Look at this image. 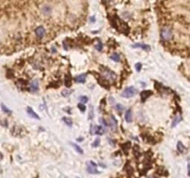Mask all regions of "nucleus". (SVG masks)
<instances>
[{"mask_svg": "<svg viewBox=\"0 0 190 178\" xmlns=\"http://www.w3.org/2000/svg\"><path fill=\"white\" fill-rule=\"evenodd\" d=\"M80 100H81L83 103H87V101H88V97H85V96H82V97H80Z\"/></svg>", "mask_w": 190, "mask_h": 178, "instance_id": "obj_25", "label": "nucleus"}, {"mask_svg": "<svg viewBox=\"0 0 190 178\" xmlns=\"http://www.w3.org/2000/svg\"><path fill=\"white\" fill-rule=\"evenodd\" d=\"M136 70H137V72H140V70H141V69H142V64H141V63H136Z\"/></svg>", "mask_w": 190, "mask_h": 178, "instance_id": "obj_26", "label": "nucleus"}, {"mask_svg": "<svg viewBox=\"0 0 190 178\" xmlns=\"http://www.w3.org/2000/svg\"><path fill=\"white\" fill-rule=\"evenodd\" d=\"M133 47H141L146 51H150V46L147 45H144V44H136L133 46Z\"/></svg>", "mask_w": 190, "mask_h": 178, "instance_id": "obj_13", "label": "nucleus"}, {"mask_svg": "<svg viewBox=\"0 0 190 178\" xmlns=\"http://www.w3.org/2000/svg\"><path fill=\"white\" fill-rule=\"evenodd\" d=\"M177 149H178V151L181 152V153H184L185 151V148L182 144V142H178V143H177Z\"/></svg>", "mask_w": 190, "mask_h": 178, "instance_id": "obj_15", "label": "nucleus"}, {"mask_svg": "<svg viewBox=\"0 0 190 178\" xmlns=\"http://www.w3.org/2000/svg\"><path fill=\"white\" fill-rule=\"evenodd\" d=\"M109 124L112 131H115L117 129V121L113 115H110V118L109 119Z\"/></svg>", "mask_w": 190, "mask_h": 178, "instance_id": "obj_9", "label": "nucleus"}, {"mask_svg": "<svg viewBox=\"0 0 190 178\" xmlns=\"http://www.w3.org/2000/svg\"><path fill=\"white\" fill-rule=\"evenodd\" d=\"M1 107H2V110H3L4 111H5L6 113H10V111H9V110H8V108H6L5 105H3V104H2V106H1Z\"/></svg>", "mask_w": 190, "mask_h": 178, "instance_id": "obj_28", "label": "nucleus"}, {"mask_svg": "<svg viewBox=\"0 0 190 178\" xmlns=\"http://www.w3.org/2000/svg\"><path fill=\"white\" fill-rule=\"evenodd\" d=\"M90 133L92 135H103L104 133H105V129L102 126H100V125H95V126L92 125Z\"/></svg>", "mask_w": 190, "mask_h": 178, "instance_id": "obj_5", "label": "nucleus"}, {"mask_svg": "<svg viewBox=\"0 0 190 178\" xmlns=\"http://www.w3.org/2000/svg\"><path fill=\"white\" fill-rule=\"evenodd\" d=\"M173 35H174L173 31L169 27H164L161 30V32H160V36H161V38L164 41L171 40L172 38H173Z\"/></svg>", "mask_w": 190, "mask_h": 178, "instance_id": "obj_1", "label": "nucleus"}, {"mask_svg": "<svg viewBox=\"0 0 190 178\" xmlns=\"http://www.w3.org/2000/svg\"><path fill=\"white\" fill-rule=\"evenodd\" d=\"M36 178H37V177H36Z\"/></svg>", "mask_w": 190, "mask_h": 178, "instance_id": "obj_34", "label": "nucleus"}, {"mask_svg": "<svg viewBox=\"0 0 190 178\" xmlns=\"http://www.w3.org/2000/svg\"><path fill=\"white\" fill-rule=\"evenodd\" d=\"M71 84V78L70 77V75L69 74H67V75L65 76V85L66 86L70 87Z\"/></svg>", "mask_w": 190, "mask_h": 178, "instance_id": "obj_17", "label": "nucleus"}, {"mask_svg": "<svg viewBox=\"0 0 190 178\" xmlns=\"http://www.w3.org/2000/svg\"><path fill=\"white\" fill-rule=\"evenodd\" d=\"M110 59L114 61H120V55L117 54V53H114L110 56Z\"/></svg>", "mask_w": 190, "mask_h": 178, "instance_id": "obj_20", "label": "nucleus"}, {"mask_svg": "<svg viewBox=\"0 0 190 178\" xmlns=\"http://www.w3.org/2000/svg\"><path fill=\"white\" fill-rule=\"evenodd\" d=\"M124 118L125 121H127V122H131L132 121V111L131 110H127V111H125Z\"/></svg>", "mask_w": 190, "mask_h": 178, "instance_id": "obj_12", "label": "nucleus"}, {"mask_svg": "<svg viewBox=\"0 0 190 178\" xmlns=\"http://www.w3.org/2000/svg\"><path fill=\"white\" fill-rule=\"evenodd\" d=\"M97 166H98V165L96 164L94 162H87V165H86L87 172L89 173H92V174H98V173H99V172H98V169H97Z\"/></svg>", "mask_w": 190, "mask_h": 178, "instance_id": "obj_3", "label": "nucleus"}, {"mask_svg": "<svg viewBox=\"0 0 190 178\" xmlns=\"http://www.w3.org/2000/svg\"><path fill=\"white\" fill-rule=\"evenodd\" d=\"M180 121H181V116H176L174 119V121H173V123H172V126L174 127Z\"/></svg>", "mask_w": 190, "mask_h": 178, "instance_id": "obj_21", "label": "nucleus"}, {"mask_svg": "<svg viewBox=\"0 0 190 178\" xmlns=\"http://www.w3.org/2000/svg\"><path fill=\"white\" fill-rule=\"evenodd\" d=\"M101 70H102V73L104 74V76H107L108 78H109L110 80H115L117 77V75L115 74V73H113L112 70H109L108 68H105L104 66L101 67Z\"/></svg>", "mask_w": 190, "mask_h": 178, "instance_id": "obj_4", "label": "nucleus"}, {"mask_svg": "<svg viewBox=\"0 0 190 178\" xmlns=\"http://www.w3.org/2000/svg\"><path fill=\"white\" fill-rule=\"evenodd\" d=\"M95 47L97 50H98V51H101L102 50V48H103V45H102V43H98L97 45H95Z\"/></svg>", "mask_w": 190, "mask_h": 178, "instance_id": "obj_23", "label": "nucleus"}, {"mask_svg": "<svg viewBox=\"0 0 190 178\" xmlns=\"http://www.w3.org/2000/svg\"><path fill=\"white\" fill-rule=\"evenodd\" d=\"M71 146L73 147L74 148H75V150L78 152V153H80V154H84V150L82 149L80 147L78 146V145H76V144H74V143H71Z\"/></svg>", "mask_w": 190, "mask_h": 178, "instance_id": "obj_18", "label": "nucleus"}, {"mask_svg": "<svg viewBox=\"0 0 190 178\" xmlns=\"http://www.w3.org/2000/svg\"><path fill=\"white\" fill-rule=\"evenodd\" d=\"M188 175L190 176V170H189V173H188Z\"/></svg>", "mask_w": 190, "mask_h": 178, "instance_id": "obj_33", "label": "nucleus"}, {"mask_svg": "<svg viewBox=\"0 0 190 178\" xmlns=\"http://www.w3.org/2000/svg\"><path fill=\"white\" fill-rule=\"evenodd\" d=\"M99 142H100V140H99V138H97V139H96V141H95V142L93 143V145H92V146H93V147H98V145H99Z\"/></svg>", "mask_w": 190, "mask_h": 178, "instance_id": "obj_27", "label": "nucleus"}, {"mask_svg": "<svg viewBox=\"0 0 190 178\" xmlns=\"http://www.w3.org/2000/svg\"><path fill=\"white\" fill-rule=\"evenodd\" d=\"M116 109L118 110V111L119 112H122V107L120 104H117V106H116Z\"/></svg>", "mask_w": 190, "mask_h": 178, "instance_id": "obj_30", "label": "nucleus"}, {"mask_svg": "<svg viewBox=\"0 0 190 178\" xmlns=\"http://www.w3.org/2000/svg\"><path fill=\"white\" fill-rule=\"evenodd\" d=\"M71 92H72V90H68V89H65V90H63V91L61 92V95H62L63 97H69V96L71 94Z\"/></svg>", "mask_w": 190, "mask_h": 178, "instance_id": "obj_19", "label": "nucleus"}, {"mask_svg": "<svg viewBox=\"0 0 190 178\" xmlns=\"http://www.w3.org/2000/svg\"><path fill=\"white\" fill-rule=\"evenodd\" d=\"M136 93H137V90H136L135 87L130 86V87H127L126 89H124V91L122 93V97L128 98V97H134L135 95H136Z\"/></svg>", "mask_w": 190, "mask_h": 178, "instance_id": "obj_2", "label": "nucleus"}, {"mask_svg": "<svg viewBox=\"0 0 190 178\" xmlns=\"http://www.w3.org/2000/svg\"><path fill=\"white\" fill-rule=\"evenodd\" d=\"M35 35L38 38H40V39L45 37V35H46V30H45V28L43 26H38L35 29Z\"/></svg>", "mask_w": 190, "mask_h": 178, "instance_id": "obj_7", "label": "nucleus"}, {"mask_svg": "<svg viewBox=\"0 0 190 178\" xmlns=\"http://www.w3.org/2000/svg\"><path fill=\"white\" fill-rule=\"evenodd\" d=\"M122 149H123V150H124V149H125V150H128L129 148H131V143H130V142H127V143L123 144V145L122 146Z\"/></svg>", "mask_w": 190, "mask_h": 178, "instance_id": "obj_22", "label": "nucleus"}, {"mask_svg": "<svg viewBox=\"0 0 190 178\" xmlns=\"http://www.w3.org/2000/svg\"><path fill=\"white\" fill-rule=\"evenodd\" d=\"M27 113L29 114V115H30L32 118L36 119V120H40V117L38 116L37 114H36L35 112L33 111V110L31 108V107H28V108H27Z\"/></svg>", "mask_w": 190, "mask_h": 178, "instance_id": "obj_10", "label": "nucleus"}, {"mask_svg": "<svg viewBox=\"0 0 190 178\" xmlns=\"http://www.w3.org/2000/svg\"><path fill=\"white\" fill-rule=\"evenodd\" d=\"M38 88H39V84H38V81H36V80H34V81H33L32 83H31V89H32V91H37Z\"/></svg>", "mask_w": 190, "mask_h": 178, "instance_id": "obj_14", "label": "nucleus"}, {"mask_svg": "<svg viewBox=\"0 0 190 178\" xmlns=\"http://www.w3.org/2000/svg\"><path fill=\"white\" fill-rule=\"evenodd\" d=\"M99 121H100V123L103 124L104 126H107V125H108V123H107V121H105L104 119H100V120H99Z\"/></svg>", "mask_w": 190, "mask_h": 178, "instance_id": "obj_29", "label": "nucleus"}, {"mask_svg": "<svg viewBox=\"0 0 190 178\" xmlns=\"http://www.w3.org/2000/svg\"><path fill=\"white\" fill-rule=\"evenodd\" d=\"M83 139H84V138H83V137H81V138H78V139H77V141H80V142H81V141L83 140Z\"/></svg>", "mask_w": 190, "mask_h": 178, "instance_id": "obj_32", "label": "nucleus"}, {"mask_svg": "<svg viewBox=\"0 0 190 178\" xmlns=\"http://www.w3.org/2000/svg\"><path fill=\"white\" fill-rule=\"evenodd\" d=\"M151 95H152V91H150V90H144V91H142L141 93H140V97H141L142 102H145V101L147 100V98H148Z\"/></svg>", "mask_w": 190, "mask_h": 178, "instance_id": "obj_8", "label": "nucleus"}, {"mask_svg": "<svg viewBox=\"0 0 190 178\" xmlns=\"http://www.w3.org/2000/svg\"><path fill=\"white\" fill-rule=\"evenodd\" d=\"M85 74H80V75L76 76L75 78H74V81L76 82V83H81V84H84V83H85Z\"/></svg>", "mask_w": 190, "mask_h": 178, "instance_id": "obj_11", "label": "nucleus"}, {"mask_svg": "<svg viewBox=\"0 0 190 178\" xmlns=\"http://www.w3.org/2000/svg\"><path fill=\"white\" fill-rule=\"evenodd\" d=\"M94 75L97 77V79H98V81L99 82V84L102 85V86L104 87V88L106 89H109V82L107 81L106 79L104 78V76H99L98 75V73H94Z\"/></svg>", "mask_w": 190, "mask_h": 178, "instance_id": "obj_6", "label": "nucleus"}, {"mask_svg": "<svg viewBox=\"0 0 190 178\" xmlns=\"http://www.w3.org/2000/svg\"><path fill=\"white\" fill-rule=\"evenodd\" d=\"M92 118H93V108H92V107H90V115H89V119L91 120Z\"/></svg>", "mask_w": 190, "mask_h": 178, "instance_id": "obj_31", "label": "nucleus"}, {"mask_svg": "<svg viewBox=\"0 0 190 178\" xmlns=\"http://www.w3.org/2000/svg\"><path fill=\"white\" fill-rule=\"evenodd\" d=\"M78 108L80 109V111H81L82 112H84V111H85V106L84 105V103H79Z\"/></svg>", "mask_w": 190, "mask_h": 178, "instance_id": "obj_24", "label": "nucleus"}, {"mask_svg": "<svg viewBox=\"0 0 190 178\" xmlns=\"http://www.w3.org/2000/svg\"><path fill=\"white\" fill-rule=\"evenodd\" d=\"M62 120L69 127H71V125H72V120H71V118H69V117H63Z\"/></svg>", "mask_w": 190, "mask_h": 178, "instance_id": "obj_16", "label": "nucleus"}]
</instances>
